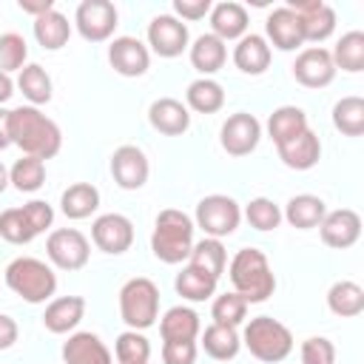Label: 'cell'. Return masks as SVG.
<instances>
[{
	"instance_id": "cell-15",
	"label": "cell",
	"mask_w": 364,
	"mask_h": 364,
	"mask_svg": "<svg viewBox=\"0 0 364 364\" xmlns=\"http://www.w3.org/2000/svg\"><path fill=\"white\" fill-rule=\"evenodd\" d=\"M293 77L304 88H324V85H330L333 77H336V65H333L330 51L321 48V46L304 48L296 57V63H293Z\"/></svg>"
},
{
	"instance_id": "cell-22",
	"label": "cell",
	"mask_w": 364,
	"mask_h": 364,
	"mask_svg": "<svg viewBox=\"0 0 364 364\" xmlns=\"http://www.w3.org/2000/svg\"><path fill=\"white\" fill-rule=\"evenodd\" d=\"M210 28H213V37H219L222 43L242 40L245 31H247V11H245V6H239L233 0L216 3L210 9Z\"/></svg>"
},
{
	"instance_id": "cell-20",
	"label": "cell",
	"mask_w": 364,
	"mask_h": 364,
	"mask_svg": "<svg viewBox=\"0 0 364 364\" xmlns=\"http://www.w3.org/2000/svg\"><path fill=\"white\" fill-rule=\"evenodd\" d=\"M264 28H267L270 43H273L279 51H296V48L304 43V37H301V23H299V17H296L287 6L273 9V11L267 14Z\"/></svg>"
},
{
	"instance_id": "cell-6",
	"label": "cell",
	"mask_w": 364,
	"mask_h": 364,
	"mask_svg": "<svg viewBox=\"0 0 364 364\" xmlns=\"http://www.w3.org/2000/svg\"><path fill=\"white\" fill-rule=\"evenodd\" d=\"M159 313V290L151 279L136 276L128 279L119 290V316L131 330H145L156 321Z\"/></svg>"
},
{
	"instance_id": "cell-2",
	"label": "cell",
	"mask_w": 364,
	"mask_h": 364,
	"mask_svg": "<svg viewBox=\"0 0 364 364\" xmlns=\"http://www.w3.org/2000/svg\"><path fill=\"white\" fill-rule=\"evenodd\" d=\"M230 282L236 287L233 293H239L247 304L264 301L276 290V276L270 270V262L256 247H242L230 259Z\"/></svg>"
},
{
	"instance_id": "cell-32",
	"label": "cell",
	"mask_w": 364,
	"mask_h": 364,
	"mask_svg": "<svg viewBox=\"0 0 364 364\" xmlns=\"http://www.w3.org/2000/svg\"><path fill=\"white\" fill-rule=\"evenodd\" d=\"M327 307L341 318H353L364 310V290L355 282H336L327 290Z\"/></svg>"
},
{
	"instance_id": "cell-47",
	"label": "cell",
	"mask_w": 364,
	"mask_h": 364,
	"mask_svg": "<svg viewBox=\"0 0 364 364\" xmlns=\"http://www.w3.org/2000/svg\"><path fill=\"white\" fill-rule=\"evenodd\" d=\"M23 210H26V216H28V222L34 225L37 233H43L46 228H51V222H54V208H51L48 202H43V199H31V202H26Z\"/></svg>"
},
{
	"instance_id": "cell-35",
	"label": "cell",
	"mask_w": 364,
	"mask_h": 364,
	"mask_svg": "<svg viewBox=\"0 0 364 364\" xmlns=\"http://www.w3.org/2000/svg\"><path fill=\"white\" fill-rule=\"evenodd\" d=\"M188 105L199 114H216L222 105H225V91L216 80L210 77H202V80H193L188 85V94H185Z\"/></svg>"
},
{
	"instance_id": "cell-17",
	"label": "cell",
	"mask_w": 364,
	"mask_h": 364,
	"mask_svg": "<svg viewBox=\"0 0 364 364\" xmlns=\"http://www.w3.org/2000/svg\"><path fill=\"white\" fill-rule=\"evenodd\" d=\"M108 63L122 77H142L151 65V54L136 37H117L108 46Z\"/></svg>"
},
{
	"instance_id": "cell-39",
	"label": "cell",
	"mask_w": 364,
	"mask_h": 364,
	"mask_svg": "<svg viewBox=\"0 0 364 364\" xmlns=\"http://www.w3.org/2000/svg\"><path fill=\"white\" fill-rule=\"evenodd\" d=\"M9 182L20 191V193H34L43 182H46V165L37 156H20L11 171H9Z\"/></svg>"
},
{
	"instance_id": "cell-37",
	"label": "cell",
	"mask_w": 364,
	"mask_h": 364,
	"mask_svg": "<svg viewBox=\"0 0 364 364\" xmlns=\"http://www.w3.org/2000/svg\"><path fill=\"white\" fill-rule=\"evenodd\" d=\"M333 65L336 68H344L350 74H358L364 68V34L361 31H347L336 48H333Z\"/></svg>"
},
{
	"instance_id": "cell-31",
	"label": "cell",
	"mask_w": 364,
	"mask_h": 364,
	"mask_svg": "<svg viewBox=\"0 0 364 364\" xmlns=\"http://www.w3.org/2000/svg\"><path fill=\"white\" fill-rule=\"evenodd\" d=\"M216 282H219V279H213L210 273H205V270H199V267H193V264H185L182 273H176L173 287H176V293H179L182 299L205 301V299L213 296Z\"/></svg>"
},
{
	"instance_id": "cell-21",
	"label": "cell",
	"mask_w": 364,
	"mask_h": 364,
	"mask_svg": "<svg viewBox=\"0 0 364 364\" xmlns=\"http://www.w3.org/2000/svg\"><path fill=\"white\" fill-rule=\"evenodd\" d=\"M82 313H85V299L82 296H60L54 299L46 313H43V324L48 333H71L80 321H82Z\"/></svg>"
},
{
	"instance_id": "cell-45",
	"label": "cell",
	"mask_w": 364,
	"mask_h": 364,
	"mask_svg": "<svg viewBox=\"0 0 364 364\" xmlns=\"http://www.w3.org/2000/svg\"><path fill=\"white\" fill-rule=\"evenodd\" d=\"M301 364H336V347L324 336H313L301 344Z\"/></svg>"
},
{
	"instance_id": "cell-40",
	"label": "cell",
	"mask_w": 364,
	"mask_h": 364,
	"mask_svg": "<svg viewBox=\"0 0 364 364\" xmlns=\"http://www.w3.org/2000/svg\"><path fill=\"white\" fill-rule=\"evenodd\" d=\"M0 236L11 245H28L37 236V230L28 222L23 208H9V210L0 213Z\"/></svg>"
},
{
	"instance_id": "cell-51",
	"label": "cell",
	"mask_w": 364,
	"mask_h": 364,
	"mask_svg": "<svg viewBox=\"0 0 364 364\" xmlns=\"http://www.w3.org/2000/svg\"><path fill=\"white\" fill-rule=\"evenodd\" d=\"M11 145V134H9V111L0 108V151Z\"/></svg>"
},
{
	"instance_id": "cell-14",
	"label": "cell",
	"mask_w": 364,
	"mask_h": 364,
	"mask_svg": "<svg viewBox=\"0 0 364 364\" xmlns=\"http://www.w3.org/2000/svg\"><path fill=\"white\" fill-rule=\"evenodd\" d=\"M148 46L159 57H179L188 48V26L173 14H159L148 26Z\"/></svg>"
},
{
	"instance_id": "cell-44",
	"label": "cell",
	"mask_w": 364,
	"mask_h": 364,
	"mask_svg": "<svg viewBox=\"0 0 364 364\" xmlns=\"http://www.w3.org/2000/svg\"><path fill=\"white\" fill-rule=\"evenodd\" d=\"M26 57H28V46L20 34H14V31L0 34V71L3 74L20 71L26 65Z\"/></svg>"
},
{
	"instance_id": "cell-25",
	"label": "cell",
	"mask_w": 364,
	"mask_h": 364,
	"mask_svg": "<svg viewBox=\"0 0 364 364\" xmlns=\"http://www.w3.org/2000/svg\"><path fill=\"white\" fill-rule=\"evenodd\" d=\"M60 208L68 219H88L97 208H100V191L88 182H74L63 191L60 196Z\"/></svg>"
},
{
	"instance_id": "cell-24",
	"label": "cell",
	"mask_w": 364,
	"mask_h": 364,
	"mask_svg": "<svg viewBox=\"0 0 364 364\" xmlns=\"http://www.w3.org/2000/svg\"><path fill=\"white\" fill-rule=\"evenodd\" d=\"M233 63L245 74H253V77L264 74L267 65H270V46H267V40L259 37V34H245L239 40V46L233 48Z\"/></svg>"
},
{
	"instance_id": "cell-10",
	"label": "cell",
	"mask_w": 364,
	"mask_h": 364,
	"mask_svg": "<svg viewBox=\"0 0 364 364\" xmlns=\"http://www.w3.org/2000/svg\"><path fill=\"white\" fill-rule=\"evenodd\" d=\"M91 239L94 245L102 250V253H111V256H119L131 247L134 242V225L128 216L122 213H102L94 219L91 225Z\"/></svg>"
},
{
	"instance_id": "cell-16",
	"label": "cell",
	"mask_w": 364,
	"mask_h": 364,
	"mask_svg": "<svg viewBox=\"0 0 364 364\" xmlns=\"http://www.w3.org/2000/svg\"><path fill=\"white\" fill-rule=\"evenodd\" d=\"M321 242L327 247H336V250H344V247H353L361 236V216L350 208H341V210H333V213H324L321 225Z\"/></svg>"
},
{
	"instance_id": "cell-43",
	"label": "cell",
	"mask_w": 364,
	"mask_h": 364,
	"mask_svg": "<svg viewBox=\"0 0 364 364\" xmlns=\"http://www.w3.org/2000/svg\"><path fill=\"white\" fill-rule=\"evenodd\" d=\"M245 216H247V222H250L256 230H276L279 222H282V210H279V205L270 202V199H264V196L250 199L247 208H245Z\"/></svg>"
},
{
	"instance_id": "cell-36",
	"label": "cell",
	"mask_w": 364,
	"mask_h": 364,
	"mask_svg": "<svg viewBox=\"0 0 364 364\" xmlns=\"http://www.w3.org/2000/svg\"><path fill=\"white\" fill-rule=\"evenodd\" d=\"M225 262H228V256H225L222 242H219V239H210V236H205L202 242H196V245L191 247V256H188V264H193V267L210 273L213 279L222 276Z\"/></svg>"
},
{
	"instance_id": "cell-46",
	"label": "cell",
	"mask_w": 364,
	"mask_h": 364,
	"mask_svg": "<svg viewBox=\"0 0 364 364\" xmlns=\"http://www.w3.org/2000/svg\"><path fill=\"white\" fill-rule=\"evenodd\" d=\"M162 361L165 364H193L196 361V344L193 341H165L162 344Z\"/></svg>"
},
{
	"instance_id": "cell-33",
	"label": "cell",
	"mask_w": 364,
	"mask_h": 364,
	"mask_svg": "<svg viewBox=\"0 0 364 364\" xmlns=\"http://www.w3.org/2000/svg\"><path fill=\"white\" fill-rule=\"evenodd\" d=\"M202 347H205V353H208L210 358L228 361V358H233V355L239 353L242 341H239V336H236V327L210 324V327H205V333H202Z\"/></svg>"
},
{
	"instance_id": "cell-29",
	"label": "cell",
	"mask_w": 364,
	"mask_h": 364,
	"mask_svg": "<svg viewBox=\"0 0 364 364\" xmlns=\"http://www.w3.org/2000/svg\"><path fill=\"white\" fill-rule=\"evenodd\" d=\"M301 131H307V117H304V111L296 108V105H282V108H276V111L270 114V119H267V134H270V139H273L276 145H282V142L299 136Z\"/></svg>"
},
{
	"instance_id": "cell-13",
	"label": "cell",
	"mask_w": 364,
	"mask_h": 364,
	"mask_svg": "<svg viewBox=\"0 0 364 364\" xmlns=\"http://www.w3.org/2000/svg\"><path fill=\"white\" fill-rule=\"evenodd\" d=\"M151 165L148 156L142 154V148L136 145H119L111 156V176L122 191H136L148 182Z\"/></svg>"
},
{
	"instance_id": "cell-5",
	"label": "cell",
	"mask_w": 364,
	"mask_h": 364,
	"mask_svg": "<svg viewBox=\"0 0 364 364\" xmlns=\"http://www.w3.org/2000/svg\"><path fill=\"white\" fill-rule=\"evenodd\" d=\"M245 347L250 350L253 358L267 361V364H276V361H282V358L290 355V350H293V333L282 321H276L270 316H256L245 327Z\"/></svg>"
},
{
	"instance_id": "cell-18",
	"label": "cell",
	"mask_w": 364,
	"mask_h": 364,
	"mask_svg": "<svg viewBox=\"0 0 364 364\" xmlns=\"http://www.w3.org/2000/svg\"><path fill=\"white\" fill-rule=\"evenodd\" d=\"M148 122L159 131V134H168V136H179L191 128V114L188 108L173 100V97H162V100H154L151 108H148Z\"/></svg>"
},
{
	"instance_id": "cell-11",
	"label": "cell",
	"mask_w": 364,
	"mask_h": 364,
	"mask_svg": "<svg viewBox=\"0 0 364 364\" xmlns=\"http://www.w3.org/2000/svg\"><path fill=\"white\" fill-rule=\"evenodd\" d=\"M287 9L301 23V37L310 43H321L336 28V11L321 0H290Z\"/></svg>"
},
{
	"instance_id": "cell-8",
	"label": "cell",
	"mask_w": 364,
	"mask_h": 364,
	"mask_svg": "<svg viewBox=\"0 0 364 364\" xmlns=\"http://www.w3.org/2000/svg\"><path fill=\"white\" fill-rule=\"evenodd\" d=\"M46 253L60 270H80L88 264L91 247L77 228H60V230H51L46 242Z\"/></svg>"
},
{
	"instance_id": "cell-38",
	"label": "cell",
	"mask_w": 364,
	"mask_h": 364,
	"mask_svg": "<svg viewBox=\"0 0 364 364\" xmlns=\"http://www.w3.org/2000/svg\"><path fill=\"white\" fill-rule=\"evenodd\" d=\"M333 125L347 136H361L364 134V100L341 97L333 105Z\"/></svg>"
},
{
	"instance_id": "cell-9",
	"label": "cell",
	"mask_w": 364,
	"mask_h": 364,
	"mask_svg": "<svg viewBox=\"0 0 364 364\" xmlns=\"http://www.w3.org/2000/svg\"><path fill=\"white\" fill-rule=\"evenodd\" d=\"M74 23H77V31L91 40V43H102L114 34L117 28V9L114 3L108 0H82L77 6V14H74Z\"/></svg>"
},
{
	"instance_id": "cell-30",
	"label": "cell",
	"mask_w": 364,
	"mask_h": 364,
	"mask_svg": "<svg viewBox=\"0 0 364 364\" xmlns=\"http://www.w3.org/2000/svg\"><path fill=\"white\" fill-rule=\"evenodd\" d=\"M225 60H228V48H225V43H222L219 37H213V34H202V37H196V43L191 46V63H193V68L202 71V74H216V71L225 65Z\"/></svg>"
},
{
	"instance_id": "cell-3",
	"label": "cell",
	"mask_w": 364,
	"mask_h": 364,
	"mask_svg": "<svg viewBox=\"0 0 364 364\" xmlns=\"http://www.w3.org/2000/svg\"><path fill=\"white\" fill-rule=\"evenodd\" d=\"M193 247V222L188 213L168 208L156 216L154 233H151V250L165 264H179L191 256Z\"/></svg>"
},
{
	"instance_id": "cell-48",
	"label": "cell",
	"mask_w": 364,
	"mask_h": 364,
	"mask_svg": "<svg viewBox=\"0 0 364 364\" xmlns=\"http://www.w3.org/2000/svg\"><path fill=\"white\" fill-rule=\"evenodd\" d=\"M210 0H173V11L182 20H202L205 14H210Z\"/></svg>"
},
{
	"instance_id": "cell-49",
	"label": "cell",
	"mask_w": 364,
	"mask_h": 364,
	"mask_svg": "<svg viewBox=\"0 0 364 364\" xmlns=\"http://www.w3.org/2000/svg\"><path fill=\"white\" fill-rule=\"evenodd\" d=\"M17 321L6 313H0V350H9L14 341H17Z\"/></svg>"
},
{
	"instance_id": "cell-34",
	"label": "cell",
	"mask_w": 364,
	"mask_h": 364,
	"mask_svg": "<svg viewBox=\"0 0 364 364\" xmlns=\"http://www.w3.org/2000/svg\"><path fill=\"white\" fill-rule=\"evenodd\" d=\"M17 88L23 91V97H26L34 108L51 100V77H48V74H46V68H43V65H37V63H28V65H23V68H20Z\"/></svg>"
},
{
	"instance_id": "cell-27",
	"label": "cell",
	"mask_w": 364,
	"mask_h": 364,
	"mask_svg": "<svg viewBox=\"0 0 364 364\" xmlns=\"http://www.w3.org/2000/svg\"><path fill=\"white\" fill-rule=\"evenodd\" d=\"M162 341H193L199 336V316L191 307H171L159 321Z\"/></svg>"
},
{
	"instance_id": "cell-4",
	"label": "cell",
	"mask_w": 364,
	"mask_h": 364,
	"mask_svg": "<svg viewBox=\"0 0 364 364\" xmlns=\"http://www.w3.org/2000/svg\"><path fill=\"white\" fill-rule=\"evenodd\" d=\"M6 284L28 304H40L54 296L57 276L46 262H40L34 256H20L6 267Z\"/></svg>"
},
{
	"instance_id": "cell-50",
	"label": "cell",
	"mask_w": 364,
	"mask_h": 364,
	"mask_svg": "<svg viewBox=\"0 0 364 364\" xmlns=\"http://www.w3.org/2000/svg\"><path fill=\"white\" fill-rule=\"evenodd\" d=\"M20 9L28 11V14H34V17H40V14H46V11L54 9V0H20Z\"/></svg>"
},
{
	"instance_id": "cell-26",
	"label": "cell",
	"mask_w": 364,
	"mask_h": 364,
	"mask_svg": "<svg viewBox=\"0 0 364 364\" xmlns=\"http://www.w3.org/2000/svg\"><path fill=\"white\" fill-rule=\"evenodd\" d=\"M324 213H327V208H324V202H321L318 196H313V193H299V196H293V199L284 205V213H282V216H284L293 228L310 230V228L321 225Z\"/></svg>"
},
{
	"instance_id": "cell-23",
	"label": "cell",
	"mask_w": 364,
	"mask_h": 364,
	"mask_svg": "<svg viewBox=\"0 0 364 364\" xmlns=\"http://www.w3.org/2000/svg\"><path fill=\"white\" fill-rule=\"evenodd\" d=\"M63 358H65V364H111L108 347L94 333L68 336V341L63 344Z\"/></svg>"
},
{
	"instance_id": "cell-12",
	"label": "cell",
	"mask_w": 364,
	"mask_h": 364,
	"mask_svg": "<svg viewBox=\"0 0 364 364\" xmlns=\"http://www.w3.org/2000/svg\"><path fill=\"white\" fill-rule=\"evenodd\" d=\"M259 136H262L259 119L253 114H247V111H239V114H230L225 119L219 142L230 156H245L259 145Z\"/></svg>"
},
{
	"instance_id": "cell-53",
	"label": "cell",
	"mask_w": 364,
	"mask_h": 364,
	"mask_svg": "<svg viewBox=\"0 0 364 364\" xmlns=\"http://www.w3.org/2000/svg\"><path fill=\"white\" fill-rule=\"evenodd\" d=\"M6 185H9V171H6V165L0 162V193L6 191Z\"/></svg>"
},
{
	"instance_id": "cell-41",
	"label": "cell",
	"mask_w": 364,
	"mask_h": 364,
	"mask_svg": "<svg viewBox=\"0 0 364 364\" xmlns=\"http://www.w3.org/2000/svg\"><path fill=\"white\" fill-rule=\"evenodd\" d=\"M114 353H117L119 364H148L151 344L139 330H125V333H119V338L114 344Z\"/></svg>"
},
{
	"instance_id": "cell-52",
	"label": "cell",
	"mask_w": 364,
	"mask_h": 364,
	"mask_svg": "<svg viewBox=\"0 0 364 364\" xmlns=\"http://www.w3.org/2000/svg\"><path fill=\"white\" fill-rule=\"evenodd\" d=\"M11 88H14V82L9 80V74H3V71H0V105H3V102H6L11 94H14Z\"/></svg>"
},
{
	"instance_id": "cell-19",
	"label": "cell",
	"mask_w": 364,
	"mask_h": 364,
	"mask_svg": "<svg viewBox=\"0 0 364 364\" xmlns=\"http://www.w3.org/2000/svg\"><path fill=\"white\" fill-rule=\"evenodd\" d=\"M276 151H279V159H282L287 168H293V171H310V168L318 162V156H321V142H318V136L307 128V131H301L299 136H293V139L276 145Z\"/></svg>"
},
{
	"instance_id": "cell-42",
	"label": "cell",
	"mask_w": 364,
	"mask_h": 364,
	"mask_svg": "<svg viewBox=\"0 0 364 364\" xmlns=\"http://www.w3.org/2000/svg\"><path fill=\"white\" fill-rule=\"evenodd\" d=\"M210 316H213V324L236 327V324H242L245 316H247V301H245L239 293H222V296L213 301Z\"/></svg>"
},
{
	"instance_id": "cell-1",
	"label": "cell",
	"mask_w": 364,
	"mask_h": 364,
	"mask_svg": "<svg viewBox=\"0 0 364 364\" xmlns=\"http://www.w3.org/2000/svg\"><path fill=\"white\" fill-rule=\"evenodd\" d=\"M9 134H11V145H17L23 156L51 159L63 148V134L57 122L48 119L34 105H20L9 111Z\"/></svg>"
},
{
	"instance_id": "cell-7",
	"label": "cell",
	"mask_w": 364,
	"mask_h": 364,
	"mask_svg": "<svg viewBox=\"0 0 364 364\" xmlns=\"http://www.w3.org/2000/svg\"><path fill=\"white\" fill-rule=\"evenodd\" d=\"M239 219H242L239 205L225 193H210L196 205V225L210 239L230 236L239 228Z\"/></svg>"
},
{
	"instance_id": "cell-28",
	"label": "cell",
	"mask_w": 364,
	"mask_h": 364,
	"mask_svg": "<svg viewBox=\"0 0 364 364\" xmlns=\"http://www.w3.org/2000/svg\"><path fill=\"white\" fill-rule=\"evenodd\" d=\"M34 37H37V43H40L43 48L57 51V48H63V46L68 43V37H71V23H68L57 9H51V11H46V14L34 17Z\"/></svg>"
}]
</instances>
